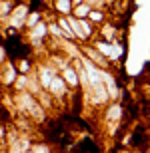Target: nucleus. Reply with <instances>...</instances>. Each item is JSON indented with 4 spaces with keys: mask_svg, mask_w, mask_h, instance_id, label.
<instances>
[{
    "mask_svg": "<svg viewBox=\"0 0 150 153\" xmlns=\"http://www.w3.org/2000/svg\"><path fill=\"white\" fill-rule=\"evenodd\" d=\"M60 76H62V79L66 82V85H68V90L70 91H74V90H82L80 88V72H78V68L76 66H66V68L60 72Z\"/></svg>",
    "mask_w": 150,
    "mask_h": 153,
    "instance_id": "nucleus-1",
    "label": "nucleus"
},
{
    "mask_svg": "<svg viewBox=\"0 0 150 153\" xmlns=\"http://www.w3.org/2000/svg\"><path fill=\"white\" fill-rule=\"evenodd\" d=\"M0 78H2V84H4L6 88H14V82H16V78H18V72H16V66H14L12 60L0 64Z\"/></svg>",
    "mask_w": 150,
    "mask_h": 153,
    "instance_id": "nucleus-2",
    "label": "nucleus"
},
{
    "mask_svg": "<svg viewBox=\"0 0 150 153\" xmlns=\"http://www.w3.org/2000/svg\"><path fill=\"white\" fill-rule=\"evenodd\" d=\"M74 153H100V145L96 139L84 135L80 141L74 143Z\"/></svg>",
    "mask_w": 150,
    "mask_h": 153,
    "instance_id": "nucleus-3",
    "label": "nucleus"
},
{
    "mask_svg": "<svg viewBox=\"0 0 150 153\" xmlns=\"http://www.w3.org/2000/svg\"><path fill=\"white\" fill-rule=\"evenodd\" d=\"M14 66H16V72H18V74H22V76H32V74H34V70H36L34 56L14 60Z\"/></svg>",
    "mask_w": 150,
    "mask_h": 153,
    "instance_id": "nucleus-4",
    "label": "nucleus"
},
{
    "mask_svg": "<svg viewBox=\"0 0 150 153\" xmlns=\"http://www.w3.org/2000/svg\"><path fill=\"white\" fill-rule=\"evenodd\" d=\"M50 6L56 16H72V10H74V2L72 0H52Z\"/></svg>",
    "mask_w": 150,
    "mask_h": 153,
    "instance_id": "nucleus-5",
    "label": "nucleus"
},
{
    "mask_svg": "<svg viewBox=\"0 0 150 153\" xmlns=\"http://www.w3.org/2000/svg\"><path fill=\"white\" fill-rule=\"evenodd\" d=\"M88 20H90V22L98 28V26H102V24L108 20V10H106V8H92V12H90Z\"/></svg>",
    "mask_w": 150,
    "mask_h": 153,
    "instance_id": "nucleus-6",
    "label": "nucleus"
},
{
    "mask_svg": "<svg viewBox=\"0 0 150 153\" xmlns=\"http://www.w3.org/2000/svg\"><path fill=\"white\" fill-rule=\"evenodd\" d=\"M90 12H92V8L86 4V2H82V4H76L74 10H72V16L76 18V20H84V18L90 16Z\"/></svg>",
    "mask_w": 150,
    "mask_h": 153,
    "instance_id": "nucleus-7",
    "label": "nucleus"
},
{
    "mask_svg": "<svg viewBox=\"0 0 150 153\" xmlns=\"http://www.w3.org/2000/svg\"><path fill=\"white\" fill-rule=\"evenodd\" d=\"M26 153H34V151H32V149H28V151H26Z\"/></svg>",
    "mask_w": 150,
    "mask_h": 153,
    "instance_id": "nucleus-8",
    "label": "nucleus"
},
{
    "mask_svg": "<svg viewBox=\"0 0 150 153\" xmlns=\"http://www.w3.org/2000/svg\"><path fill=\"white\" fill-rule=\"evenodd\" d=\"M50 2H52V0H50Z\"/></svg>",
    "mask_w": 150,
    "mask_h": 153,
    "instance_id": "nucleus-9",
    "label": "nucleus"
}]
</instances>
